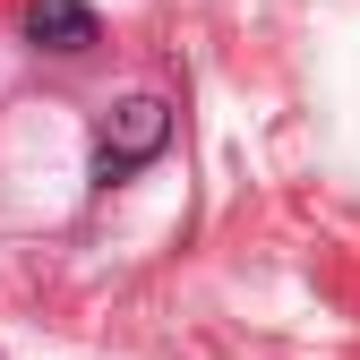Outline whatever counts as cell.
Returning <instances> with one entry per match:
<instances>
[{"instance_id":"6da1fadb","label":"cell","mask_w":360,"mask_h":360,"mask_svg":"<svg viewBox=\"0 0 360 360\" xmlns=\"http://www.w3.org/2000/svg\"><path fill=\"white\" fill-rule=\"evenodd\" d=\"M163 146H172V103H163V95H129V103H112L103 129H95V180L112 189V180H129L138 163H155Z\"/></svg>"},{"instance_id":"7a4b0ae2","label":"cell","mask_w":360,"mask_h":360,"mask_svg":"<svg viewBox=\"0 0 360 360\" xmlns=\"http://www.w3.org/2000/svg\"><path fill=\"white\" fill-rule=\"evenodd\" d=\"M26 34L43 43V52H95L103 18L86 9V0H26Z\"/></svg>"}]
</instances>
